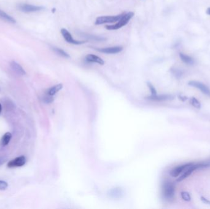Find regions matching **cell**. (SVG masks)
Returning a JSON list of instances; mask_svg holds the SVG:
<instances>
[{"instance_id":"6da1fadb","label":"cell","mask_w":210,"mask_h":209,"mask_svg":"<svg viewBox=\"0 0 210 209\" xmlns=\"http://www.w3.org/2000/svg\"><path fill=\"white\" fill-rule=\"evenodd\" d=\"M133 16L134 13L132 12H129L127 13L125 12L123 17L117 22L116 24L112 25H106L105 26V28L108 30H116L120 29L121 28L126 25L131 20Z\"/></svg>"},{"instance_id":"7a4b0ae2","label":"cell","mask_w":210,"mask_h":209,"mask_svg":"<svg viewBox=\"0 0 210 209\" xmlns=\"http://www.w3.org/2000/svg\"><path fill=\"white\" fill-rule=\"evenodd\" d=\"M210 164H207V163H198V164H192L189 167H188L185 171L184 173L178 179L177 181L178 182H181L189 177L195 171L199 169H202V168H205L208 166H209Z\"/></svg>"},{"instance_id":"3957f363","label":"cell","mask_w":210,"mask_h":209,"mask_svg":"<svg viewBox=\"0 0 210 209\" xmlns=\"http://www.w3.org/2000/svg\"><path fill=\"white\" fill-rule=\"evenodd\" d=\"M125 13V12H124ZM124 13H122L121 14L116 16H101L98 17L96 19L95 24L96 25H102L105 24H109V23H114L116 22H118L124 16Z\"/></svg>"},{"instance_id":"277c9868","label":"cell","mask_w":210,"mask_h":209,"mask_svg":"<svg viewBox=\"0 0 210 209\" xmlns=\"http://www.w3.org/2000/svg\"><path fill=\"white\" fill-rule=\"evenodd\" d=\"M175 188L174 185L171 182H167L163 185V194L164 196L168 199H171L174 197Z\"/></svg>"},{"instance_id":"5b68a950","label":"cell","mask_w":210,"mask_h":209,"mask_svg":"<svg viewBox=\"0 0 210 209\" xmlns=\"http://www.w3.org/2000/svg\"><path fill=\"white\" fill-rule=\"evenodd\" d=\"M61 33L64 38V39L68 43L75 44V45H80L86 42L85 41H77L75 40L71 33L65 28H62L61 29Z\"/></svg>"},{"instance_id":"8992f818","label":"cell","mask_w":210,"mask_h":209,"mask_svg":"<svg viewBox=\"0 0 210 209\" xmlns=\"http://www.w3.org/2000/svg\"><path fill=\"white\" fill-rule=\"evenodd\" d=\"M188 85L189 86L195 87L198 88L199 90H200L203 94H205V95L210 96V88L205 85V84H203L202 82H198V81H194V80H192L189 82Z\"/></svg>"},{"instance_id":"52a82bcc","label":"cell","mask_w":210,"mask_h":209,"mask_svg":"<svg viewBox=\"0 0 210 209\" xmlns=\"http://www.w3.org/2000/svg\"><path fill=\"white\" fill-rule=\"evenodd\" d=\"M26 162V158L24 156L17 157L14 159L10 161L7 163V167L9 168L17 167L23 166Z\"/></svg>"},{"instance_id":"ba28073f","label":"cell","mask_w":210,"mask_h":209,"mask_svg":"<svg viewBox=\"0 0 210 209\" xmlns=\"http://www.w3.org/2000/svg\"><path fill=\"white\" fill-rule=\"evenodd\" d=\"M43 7L41 6L31 5V4H20L19 6V9L24 12H37L39 11H41L43 9Z\"/></svg>"},{"instance_id":"9c48e42d","label":"cell","mask_w":210,"mask_h":209,"mask_svg":"<svg viewBox=\"0 0 210 209\" xmlns=\"http://www.w3.org/2000/svg\"><path fill=\"white\" fill-rule=\"evenodd\" d=\"M193 163H187L183 165H181L178 166L174 169H173L170 172V176L173 177H178L182 172L185 171L188 167H189Z\"/></svg>"},{"instance_id":"30bf717a","label":"cell","mask_w":210,"mask_h":209,"mask_svg":"<svg viewBox=\"0 0 210 209\" xmlns=\"http://www.w3.org/2000/svg\"><path fill=\"white\" fill-rule=\"evenodd\" d=\"M123 47L121 46H115L111 47H106L102 49H97V51L100 52L104 53L106 54H116L122 52Z\"/></svg>"},{"instance_id":"8fae6325","label":"cell","mask_w":210,"mask_h":209,"mask_svg":"<svg viewBox=\"0 0 210 209\" xmlns=\"http://www.w3.org/2000/svg\"><path fill=\"white\" fill-rule=\"evenodd\" d=\"M10 66L11 69L17 74L21 76H24L26 74V72L24 69L16 61H12L10 63Z\"/></svg>"},{"instance_id":"7c38bea8","label":"cell","mask_w":210,"mask_h":209,"mask_svg":"<svg viewBox=\"0 0 210 209\" xmlns=\"http://www.w3.org/2000/svg\"><path fill=\"white\" fill-rule=\"evenodd\" d=\"M148 99L152 101H165L171 100L173 99V96L171 95H152L151 96L148 97Z\"/></svg>"},{"instance_id":"4fadbf2b","label":"cell","mask_w":210,"mask_h":209,"mask_svg":"<svg viewBox=\"0 0 210 209\" xmlns=\"http://www.w3.org/2000/svg\"><path fill=\"white\" fill-rule=\"evenodd\" d=\"M85 60L88 62L96 63L100 65H103L105 64V61L102 58L94 54H88L85 56Z\"/></svg>"},{"instance_id":"5bb4252c","label":"cell","mask_w":210,"mask_h":209,"mask_svg":"<svg viewBox=\"0 0 210 209\" xmlns=\"http://www.w3.org/2000/svg\"><path fill=\"white\" fill-rule=\"evenodd\" d=\"M0 19L10 24H15L16 22V20L12 17L8 15L7 13L1 10H0Z\"/></svg>"},{"instance_id":"9a60e30c","label":"cell","mask_w":210,"mask_h":209,"mask_svg":"<svg viewBox=\"0 0 210 209\" xmlns=\"http://www.w3.org/2000/svg\"><path fill=\"white\" fill-rule=\"evenodd\" d=\"M63 88V85L61 83L57 84L56 85L53 86L52 87L50 88L48 90L46 94L50 95V96H53L55 95L57 93H58L62 88Z\"/></svg>"},{"instance_id":"2e32d148","label":"cell","mask_w":210,"mask_h":209,"mask_svg":"<svg viewBox=\"0 0 210 209\" xmlns=\"http://www.w3.org/2000/svg\"><path fill=\"white\" fill-rule=\"evenodd\" d=\"M180 57L181 60L184 62V63L189 65H192L194 63V60L190 56L184 54L183 53H180Z\"/></svg>"},{"instance_id":"e0dca14e","label":"cell","mask_w":210,"mask_h":209,"mask_svg":"<svg viewBox=\"0 0 210 209\" xmlns=\"http://www.w3.org/2000/svg\"><path fill=\"white\" fill-rule=\"evenodd\" d=\"M11 138H12V134L9 132H6L2 139H1V143H2V145L3 146H6L11 141Z\"/></svg>"},{"instance_id":"ac0fdd59","label":"cell","mask_w":210,"mask_h":209,"mask_svg":"<svg viewBox=\"0 0 210 209\" xmlns=\"http://www.w3.org/2000/svg\"><path fill=\"white\" fill-rule=\"evenodd\" d=\"M52 49L55 52L60 56H62L65 57V58H70V55L68 53L66 52L65 51H63V49H61L60 48L55 47H53Z\"/></svg>"},{"instance_id":"d6986e66","label":"cell","mask_w":210,"mask_h":209,"mask_svg":"<svg viewBox=\"0 0 210 209\" xmlns=\"http://www.w3.org/2000/svg\"><path fill=\"white\" fill-rule=\"evenodd\" d=\"M190 103V104H192V106H194L196 109H200L201 108V103H200V101L197 99H196L194 97L191 98Z\"/></svg>"},{"instance_id":"ffe728a7","label":"cell","mask_w":210,"mask_h":209,"mask_svg":"<svg viewBox=\"0 0 210 209\" xmlns=\"http://www.w3.org/2000/svg\"><path fill=\"white\" fill-rule=\"evenodd\" d=\"M181 198L182 199L186 201V202H189L191 200V197L190 194L187 192V191H183L181 193Z\"/></svg>"},{"instance_id":"44dd1931","label":"cell","mask_w":210,"mask_h":209,"mask_svg":"<svg viewBox=\"0 0 210 209\" xmlns=\"http://www.w3.org/2000/svg\"><path fill=\"white\" fill-rule=\"evenodd\" d=\"M53 101V98L52 96H50L46 94V95L43 97V101L45 103H47V104L51 103H52Z\"/></svg>"},{"instance_id":"7402d4cb","label":"cell","mask_w":210,"mask_h":209,"mask_svg":"<svg viewBox=\"0 0 210 209\" xmlns=\"http://www.w3.org/2000/svg\"><path fill=\"white\" fill-rule=\"evenodd\" d=\"M8 187V183L5 181L0 180V190H6Z\"/></svg>"},{"instance_id":"603a6c76","label":"cell","mask_w":210,"mask_h":209,"mask_svg":"<svg viewBox=\"0 0 210 209\" xmlns=\"http://www.w3.org/2000/svg\"><path fill=\"white\" fill-rule=\"evenodd\" d=\"M148 87H149V88L150 89V90L151 91L152 95H156L157 94V91H156L154 87L151 83H149V82H148Z\"/></svg>"},{"instance_id":"cb8c5ba5","label":"cell","mask_w":210,"mask_h":209,"mask_svg":"<svg viewBox=\"0 0 210 209\" xmlns=\"http://www.w3.org/2000/svg\"><path fill=\"white\" fill-rule=\"evenodd\" d=\"M201 200H202V201L203 202V203H205V204H210V201L208 200V199H207V198H204V197H201Z\"/></svg>"},{"instance_id":"d4e9b609","label":"cell","mask_w":210,"mask_h":209,"mask_svg":"<svg viewBox=\"0 0 210 209\" xmlns=\"http://www.w3.org/2000/svg\"><path fill=\"white\" fill-rule=\"evenodd\" d=\"M7 160L6 158L4 157H0V166H2Z\"/></svg>"},{"instance_id":"484cf974","label":"cell","mask_w":210,"mask_h":209,"mask_svg":"<svg viewBox=\"0 0 210 209\" xmlns=\"http://www.w3.org/2000/svg\"><path fill=\"white\" fill-rule=\"evenodd\" d=\"M207 14H208V15H209V16H210V7H208L207 9Z\"/></svg>"},{"instance_id":"4316f807","label":"cell","mask_w":210,"mask_h":209,"mask_svg":"<svg viewBox=\"0 0 210 209\" xmlns=\"http://www.w3.org/2000/svg\"><path fill=\"white\" fill-rule=\"evenodd\" d=\"M1 110H2V106H1V104H0V113L1 112Z\"/></svg>"}]
</instances>
